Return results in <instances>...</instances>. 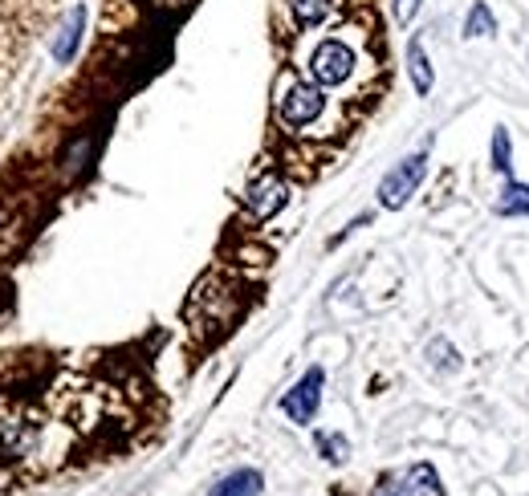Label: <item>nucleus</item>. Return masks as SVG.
Returning <instances> with one entry per match:
<instances>
[{
	"label": "nucleus",
	"mask_w": 529,
	"mask_h": 496,
	"mask_svg": "<svg viewBox=\"0 0 529 496\" xmlns=\"http://www.w3.org/2000/svg\"><path fill=\"white\" fill-rule=\"evenodd\" d=\"M420 5H424V0H395V21L411 25V21H416V13H420Z\"/></svg>",
	"instance_id": "nucleus-16"
},
{
	"label": "nucleus",
	"mask_w": 529,
	"mask_h": 496,
	"mask_svg": "<svg viewBox=\"0 0 529 496\" xmlns=\"http://www.w3.org/2000/svg\"><path fill=\"white\" fill-rule=\"evenodd\" d=\"M355 70H359V53H355V45L342 41V37H322L310 49V57H306V78L314 86H322V90L346 86L350 78H355Z\"/></svg>",
	"instance_id": "nucleus-1"
},
{
	"label": "nucleus",
	"mask_w": 529,
	"mask_h": 496,
	"mask_svg": "<svg viewBox=\"0 0 529 496\" xmlns=\"http://www.w3.org/2000/svg\"><path fill=\"white\" fill-rule=\"evenodd\" d=\"M424 175H428V155L424 151L420 155H407L403 163H395L383 175V183H379V208H387V212L403 208L411 196H416V188L424 183Z\"/></svg>",
	"instance_id": "nucleus-3"
},
{
	"label": "nucleus",
	"mask_w": 529,
	"mask_h": 496,
	"mask_svg": "<svg viewBox=\"0 0 529 496\" xmlns=\"http://www.w3.org/2000/svg\"><path fill=\"white\" fill-rule=\"evenodd\" d=\"M407 74H411V82H416V94H420V98H424V94H432L436 74H432V61H428V53H424V41H420V37H411V41H407Z\"/></svg>",
	"instance_id": "nucleus-10"
},
{
	"label": "nucleus",
	"mask_w": 529,
	"mask_h": 496,
	"mask_svg": "<svg viewBox=\"0 0 529 496\" xmlns=\"http://www.w3.org/2000/svg\"><path fill=\"white\" fill-rule=\"evenodd\" d=\"M245 204H249L253 220H273V216L289 204V183H285L277 171H265L261 179H253V188H249Z\"/></svg>",
	"instance_id": "nucleus-6"
},
{
	"label": "nucleus",
	"mask_w": 529,
	"mask_h": 496,
	"mask_svg": "<svg viewBox=\"0 0 529 496\" xmlns=\"http://www.w3.org/2000/svg\"><path fill=\"white\" fill-rule=\"evenodd\" d=\"M318 452H322L330 464H342L350 448H346V440H342V436H318Z\"/></svg>",
	"instance_id": "nucleus-15"
},
{
	"label": "nucleus",
	"mask_w": 529,
	"mask_h": 496,
	"mask_svg": "<svg viewBox=\"0 0 529 496\" xmlns=\"http://www.w3.org/2000/svg\"><path fill=\"white\" fill-rule=\"evenodd\" d=\"M261 488H265V476L257 468H237L224 480H216V488L208 496H261Z\"/></svg>",
	"instance_id": "nucleus-8"
},
{
	"label": "nucleus",
	"mask_w": 529,
	"mask_h": 496,
	"mask_svg": "<svg viewBox=\"0 0 529 496\" xmlns=\"http://www.w3.org/2000/svg\"><path fill=\"white\" fill-rule=\"evenodd\" d=\"M493 33H497V17H493V9L485 5V0H477L464 17V37H493Z\"/></svg>",
	"instance_id": "nucleus-12"
},
{
	"label": "nucleus",
	"mask_w": 529,
	"mask_h": 496,
	"mask_svg": "<svg viewBox=\"0 0 529 496\" xmlns=\"http://www.w3.org/2000/svg\"><path fill=\"white\" fill-rule=\"evenodd\" d=\"M493 167H497L501 175L513 179V163H509V131H505V127L493 131Z\"/></svg>",
	"instance_id": "nucleus-14"
},
{
	"label": "nucleus",
	"mask_w": 529,
	"mask_h": 496,
	"mask_svg": "<svg viewBox=\"0 0 529 496\" xmlns=\"http://www.w3.org/2000/svg\"><path fill=\"white\" fill-rule=\"evenodd\" d=\"M375 496H444V488H440V476L432 464H416L403 472H387L379 480Z\"/></svg>",
	"instance_id": "nucleus-5"
},
{
	"label": "nucleus",
	"mask_w": 529,
	"mask_h": 496,
	"mask_svg": "<svg viewBox=\"0 0 529 496\" xmlns=\"http://www.w3.org/2000/svg\"><path fill=\"white\" fill-rule=\"evenodd\" d=\"M497 212L501 216H529V183L509 179L505 192H501V200H497Z\"/></svg>",
	"instance_id": "nucleus-11"
},
{
	"label": "nucleus",
	"mask_w": 529,
	"mask_h": 496,
	"mask_svg": "<svg viewBox=\"0 0 529 496\" xmlns=\"http://www.w3.org/2000/svg\"><path fill=\"white\" fill-rule=\"evenodd\" d=\"M322 387H326V370H322V366H310L306 375L298 379V387L285 391L281 411H285L293 423H302V427H306V423L318 415V407H322Z\"/></svg>",
	"instance_id": "nucleus-4"
},
{
	"label": "nucleus",
	"mask_w": 529,
	"mask_h": 496,
	"mask_svg": "<svg viewBox=\"0 0 529 496\" xmlns=\"http://www.w3.org/2000/svg\"><path fill=\"white\" fill-rule=\"evenodd\" d=\"M428 358H432L436 370H448V375H456V370H460V354H456V346L444 342V338H436V342L428 346Z\"/></svg>",
	"instance_id": "nucleus-13"
},
{
	"label": "nucleus",
	"mask_w": 529,
	"mask_h": 496,
	"mask_svg": "<svg viewBox=\"0 0 529 496\" xmlns=\"http://www.w3.org/2000/svg\"><path fill=\"white\" fill-rule=\"evenodd\" d=\"M82 25H86V9H82V5H74V9L66 13V25H62V33L53 37V57L62 61V66H66V61H70L74 53H78V41H82Z\"/></svg>",
	"instance_id": "nucleus-9"
},
{
	"label": "nucleus",
	"mask_w": 529,
	"mask_h": 496,
	"mask_svg": "<svg viewBox=\"0 0 529 496\" xmlns=\"http://www.w3.org/2000/svg\"><path fill=\"white\" fill-rule=\"evenodd\" d=\"M326 114V90L314 86L310 78H285L277 94V122L289 131H306Z\"/></svg>",
	"instance_id": "nucleus-2"
},
{
	"label": "nucleus",
	"mask_w": 529,
	"mask_h": 496,
	"mask_svg": "<svg viewBox=\"0 0 529 496\" xmlns=\"http://www.w3.org/2000/svg\"><path fill=\"white\" fill-rule=\"evenodd\" d=\"M338 5L342 0H285V9L298 29H322L338 13Z\"/></svg>",
	"instance_id": "nucleus-7"
}]
</instances>
